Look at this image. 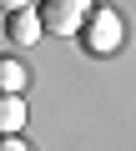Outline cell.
Instances as JSON below:
<instances>
[{
  "instance_id": "obj_1",
  "label": "cell",
  "mask_w": 136,
  "mask_h": 151,
  "mask_svg": "<svg viewBox=\"0 0 136 151\" xmlns=\"http://www.w3.org/2000/svg\"><path fill=\"white\" fill-rule=\"evenodd\" d=\"M76 35H81V45H86V55H116L121 40H126V20H121V10H111V5H91L86 25H81Z\"/></svg>"
},
{
  "instance_id": "obj_2",
  "label": "cell",
  "mask_w": 136,
  "mask_h": 151,
  "mask_svg": "<svg viewBox=\"0 0 136 151\" xmlns=\"http://www.w3.org/2000/svg\"><path fill=\"white\" fill-rule=\"evenodd\" d=\"M40 15V30H55V35H76L91 15V0H40L35 5Z\"/></svg>"
},
{
  "instance_id": "obj_3",
  "label": "cell",
  "mask_w": 136,
  "mask_h": 151,
  "mask_svg": "<svg viewBox=\"0 0 136 151\" xmlns=\"http://www.w3.org/2000/svg\"><path fill=\"white\" fill-rule=\"evenodd\" d=\"M5 35L15 40V45H35L45 30H40V15H35V5H20V10H10L5 15Z\"/></svg>"
},
{
  "instance_id": "obj_4",
  "label": "cell",
  "mask_w": 136,
  "mask_h": 151,
  "mask_svg": "<svg viewBox=\"0 0 136 151\" xmlns=\"http://www.w3.org/2000/svg\"><path fill=\"white\" fill-rule=\"evenodd\" d=\"M20 126H25V101L0 91V136H20Z\"/></svg>"
},
{
  "instance_id": "obj_5",
  "label": "cell",
  "mask_w": 136,
  "mask_h": 151,
  "mask_svg": "<svg viewBox=\"0 0 136 151\" xmlns=\"http://www.w3.org/2000/svg\"><path fill=\"white\" fill-rule=\"evenodd\" d=\"M25 81H30V70L20 60H0V91H5V96H20Z\"/></svg>"
},
{
  "instance_id": "obj_6",
  "label": "cell",
  "mask_w": 136,
  "mask_h": 151,
  "mask_svg": "<svg viewBox=\"0 0 136 151\" xmlns=\"http://www.w3.org/2000/svg\"><path fill=\"white\" fill-rule=\"evenodd\" d=\"M0 151H30V146H25L20 136H0Z\"/></svg>"
},
{
  "instance_id": "obj_7",
  "label": "cell",
  "mask_w": 136,
  "mask_h": 151,
  "mask_svg": "<svg viewBox=\"0 0 136 151\" xmlns=\"http://www.w3.org/2000/svg\"><path fill=\"white\" fill-rule=\"evenodd\" d=\"M20 5H30V0H0V10H5V15H10V10H20Z\"/></svg>"
}]
</instances>
